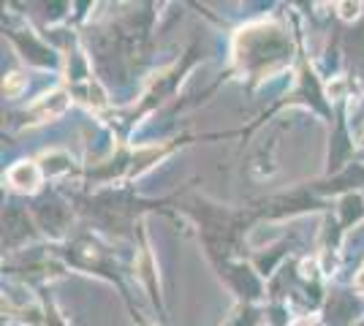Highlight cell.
<instances>
[{"instance_id":"1","label":"cell","mask_w":364,"mask_h":326,"mask_svg":"<svg viewBox=\"0 0 364 326\" xmlns=\"http://www.w3.org/2000/svg\"><path fill=\"white\" fill-rule=\"evenodd\" d=\"M356 286H359V288H362V291H364V275H362V278H359V283H356Z\"/></svg>"}]
</instances>
